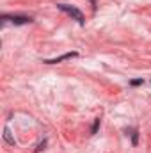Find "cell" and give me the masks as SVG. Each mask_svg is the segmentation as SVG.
Segmentation results:
<instances>
[{
  "label": "cell",
  "mask_w": 151,
  "mask_h": 153,
  "mask_svg": "<svg viewBox=\"0 0 151 153\" xmlns=\"http://www.w3.org/2000/svg\"><path fill=\"white\" fill-rule=\"evenodd\" d=\"M89 4L93 5V11H96V7H98V0H89Z\"/></svg>",
  "instance_id": "obj_9"
},
{
  "label": "cell",
  "mask_w": 151,
  "mask_h": 153,
  "mask_svg": "<svg viewBox=\"0 0 151 153\" xmlns=\"http://www.w3.org/2000/svg\"><path fill=\"white\" fill-rule=\"evenodd\" d=\"M4 139H5V143H7V144H11V146H14V144H16L14 137L11 135V130H9V126H5V128H4Z\"/></svg>",
  "instance_id": "obj_5"
},
{
  "label": "cell",
  "mask_w": 151,
  "mask_h": 153,
  "mask_svg": "<svg viewBox=\"0 0 151 153\" xmlns=\"http://www.w3.org/2000/svg\"><path fill=\"white\" fill-rule=\"evenodd\" d=\"M98 128H100V117L94 119V123H93V126H91V135H94V134L98 132Z\"/></svg>",
  "instance_id": "obj_6"
},
{
  "label": "cell",
  "mask_w": 151,
  "mask_h": 153,
  "mask_svg": "<svg viewBox=\"0 0 151 153\" xmlns=\"http://www.w3.org/2000/svg\"><path fill=\"white\" fill-rule=\"evenodd\" d=\"M2 22L7 23H14V25H27V23H32V16H27V14H2Z\"/></svg>",
  "instance_id": "obj_2"
},
{
  "label": "cell",
  "mask_w": 151,
  "mask_h": 153,
  "mask_svg": "<svg viewBox=\"0 0 151 153\" xmlns=\"http://www.w3.org/2000/svg\"><path fill=\"white\" fill-rule=\"evenodd\" d=\"M75 57H78V52H68V53H62V55H59V57H55V59H44L43 62H44V64H57V62L70 61V59H75Z\"/></svg>",
  "instance_id": "obj_3"
},
{
  "label": "cell",
  "mask_w": 151,
  "mask_h": 153,
  "mask_svg": "<svg viewBox=\"0 0 151 153\" xmlns=\"http://www.w3.org/2000/svg\"><path fill=\"white\" fill-rule=\"evenodd\" d=\"M44 146H46V139H43V143H39L38 148H36V152H41V150H44Z\"/></svg>",
  "instance_id": "obj_8"
},
{
  "label": "cell",
  "mask_w": 151,
  "mask_h": 153,
  "mask_svg": "<svg viewBox=\"0 0 151 153\" xmlns=\"http://www.w3.org/2000/svg\"><path fill=\"white\" fill-rule=\"evenodd\" d=\"M144 84V78L141 76V78H133V80H130V85L132 87H137V85H142Z\"/></svg>",
  "instance_id": "obj_7"
},
{
  "label": "cell",
  "mask_w": 151,
  "mask_h": 153,
  "mask_svg": "<svg viewBox=\"0 0 151 153\" xmlns=\"http://www.w3.org/2000/svg\"><path fill=\"white\" fill-rule=\"evenodd\" d=\"M57 9L62 11V13H66L68 16H71V20H75L78 25H85V16H84V13L78 7L70 5V4H57Z\"/></svg>",
  "instance_id": "obj_1"
},
{
  "label": "cell",
  "mask_w": 151,
  "mask_h": 153,
  "mask_svg": "<svg viewBox=\"0 0 151 153\" xmlns=\"http://www.w3.org/2000/svg\"><path fill=\"white\" fill-rule=\"evenodd\" d=\"M126 134L132 137V146H137L139 144V130L137 128H130V130H126Z\"/></svg>",
  "instance_id": "obj_4"
}]
</instances>
